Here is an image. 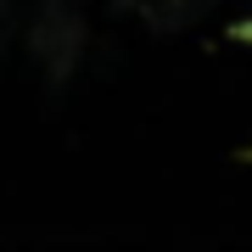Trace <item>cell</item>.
Returning a JSON list of instances; mask_svg holds the SVG:
<instances>
[{"instance_id":"1","label":"cell","mask_w":252,"mask_h":252,"mask_svg":"<svg viewBox=\"0 0 252 252\" xmlns=\"http://www.w3.org/2000/svg\"><path fill=\"white\" fill-rule=\"evenodd\" d=\"M28 45H34V56L51 67V84H67V73H73V62H79V51H84V23L67 11V0H51L34 17Z\"/></svg>"},{"instance_id":"2","label":"cell","mask_w":252,"mask_h":252,"mask_svg":"<svg viewBox=\"0 0 252 252\" xmlns=\"http://www.w3.org/2000/svg\"><path fill=\"white\" fill-rule=\"evenodd\" d=\"M207 6H213V0H162V6L146 11V23H152L157 34H180V28H190Z\"/></svg>"},{"instance_id":"3","label":"cell","mask_w":252,"mask_h":252,"mask_svg":"<svg viewBox=\"0 0 252 252\" xmlns=\"http://www.w3.org/2000/svg\"><path fill=\"white\" fill-rule=\"evenodd\" d=\"M224 39H235V45H252V23H230Z\"/></svg>"}]
</instances>
